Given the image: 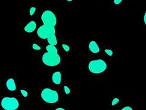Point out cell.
Instances as JSON below:
<instances>
[{
  "mask_svg": "<svg viewBox=\"0 0 146 110\" xmlns=\"http://www.w3.org/2000/svg\"><path fill=\"white\" fill-rule=\"evenodd\" d=\"M47 52L45 53L42 56V62L43 64L49 66L54 67L58 65L61 62V58L58 53V50L55 45H49L46 47Z\"/></svg>",
  "mask_w": 146,
  "mask_h": 110,
  "instance_id": "obj_1",
  "label": "cell"
},
{
  "mask_svg": "<svg viewBox=\"0 0 146 110\" xmlns=\"http://www.w3.org/2000/svg\"><path fill=\"white\" fill-rule=\"evenodd\" d=\"M107 64L102 59L94 60L88 64V69L93 74H101L106 70Z\"/></svg>",
  "mask_w": 146,
  "mask_h": 110,
  "instance_id": "obj_2",
  "label": "cell"
},
{
  "mask_svg": "<svg viewBox=\"0 0 146 110\" xmlns=\"http://www.w3.org/2000/svg\"><path fill=\"white\" fill-rule=\"evenodd\" d=\"M41 97L44 101L50 104L56 103L59 99L58 94L56 91L50 88L44 89L41 93Z\"/></svg>",
  "mask_w": 146,
  "mask_h": 110,
  "instance_id": "obj_3",
  "label": "cell"
},
{
  "mask_svg": "<svg viewBox=\"0 0 146 110\" xmlns=\"http://www.w3.org/2000/svg\"><path fill=\"white\" fill-rule=\"evenodd\" d=\"M41 19H42L43 25L55 27L57 20L55 15L52 11L50 10L44 11L42 15V17H41Z\"/></svg>",
  "mask_w": 146,
  "mask_h": 110,
  "instance_id": "obj_4",
  "label": "cell"
},
{
  "mask_svg": "<svg viewBox=\"0 0 146 110\" xmlns=\"http://www.w3.org/2000/svg\"><path fill=\"white\" fill-rule=\"evenodd\" d=\"M1 105L6 110H15L18 108L19 102L15 97H5L1 100Z\"/></svg>",
  "mask_w": 146,
  "mask_h": 110,
  "instance_id": "obj_5",
  "label": "cell"
},
{
  "mask_svg": "<svg viewBox=\"0 0 146 110\" xmlns=\"http://www.w3.org/2000/svg\"><path fill=\"white\" fill-rule=\"evenodd\" d=\"M55 27L47 26L45 25H43L37 30V35L38 37L42 39H46L49 33Z\"/></svg>",
  "mask_w": 146,
  "mask_h": 110,
  "instance_id": "obj_6",
  "label": "cell"
},
{
  "mask_svg": "<svg viewBox=\"0 0 146 110\" xmlns=\"http://www.w3.org/2000/svg\"><path fill=\"white\" fill-rule=\"evenodd\" d=\"M55 33H56V30L55 28H54L53 29L50 31L49 33L48 37H47V40H48V42L50 44V45H57V39L55 35Z\"/></svg>",
  "mask_w": 146,
  "mask_h": 110,
  "instance_id": "obj_7",
  "label": "cell"
},
{
  "mask_svg": "<svg viewBox=\"0 0 146 110\" xmlns=\"http://www.w3.org/2000/svg\"><path fill=\"white\" fill-rule=\"evenodd\" d=\"M36 28V23L35 21H31L30 23H28L25 27V30L28 33H32L35 30Z\"/></svg>",
  "mask_w": 146,
  "mask_h": 110,
  "instance_id": "obj_8",
  "label": "cell"
},
{
  "mask_svg": "<svg viewBox=\"0 0 146 110\" xmlns=\"http://www.w3.org/2000/svg\"><path fill=\"white\" fill-rule=\"evenodd\" d=\"M88 47H89L90 51L94 53H97L100 52L99 47H98V44L94 40L91 41L90 42L89 45H88Z\"/></svg>",
  "mask_w": 146,
  "mask_h": 110,
  "instance_id": "obj_9",
  "label": "cell"
},
{
  "mask_svg": "<svg viewBox=\"0 0 146 110\" xmlns=\"http://www.w3.org/2000/svg\"><path fill=\"white\" fill-rule=\"evenodd\" d=\"M61 79L62 77L60 72L57 71L54 72L53 74L52 75V81L53 82V83L58 85L61 83Z\"/></svg>",
  "mask_w": 146,
  "mask_h": 110,
  "instance_id": "obj_10",
  "label": "cell"
},
{
  "mask_svg": "<svg viewBox=\"0 0 146 110\" xmlns=\"http://www.w3.org/2000/svg\"><path fill=\"white\" fill-rule=\"evenodd\" d=\"M6 87H7L8 89L11 91H14L17 89L16 87L15 82L13 78H10L6 81Z\"/></svg>",
  "mask_w": 146,
  "mask_h": 110,
  "instance_id": "obj_11",
  "label": "cell"
},
{
  "mask_svg": "<svg viewBox=\"0 0 146 110\" xmlns=\"http://www.w3.org/2000/svg\"><path fill=\"white\" fill-rule=\"evenodd\" d=\"M32 47L34 50H40L41 49V47L38 45H37L36 43H33Z\"/></svg>",
  "mask_w": 146,
  "mask_h": 110,
  "instance_id": "obj_12",
  "label": "cell"
},
{
  "mask_svg": "<svg viewBox=\"0 0 146 110\" xmlns=\"http://www.w3.org/2000/svg\"><path fill=\"white\" fill-rule=\"evenodd\" d=\"M105 52H106V53L109 56H112L113 55L112 50H111L110 49H106V50H105Z\"/></svg>",
  "mask_w": 146,
  "mask_h": 110,
  "instance_id": "obj_13",
  "label": "cell"
},
{
  "mask_svg": "<svg viewBox=\"0 0 146 110\" xmlns=\"http://www.w3.org/2000/svg\"><path fill=\"white\" fill-rule=\"evenodd\" d=\"M62 47H63V49H64L66 52H68L69 50H70V47H69V46L67 45H66V44L63 43V44H62Z\"/></svg>",
  "mask_w": 146,
  "mask_h": 110,
  "instance_id": "obj_14",
  "label": "cell"
},
{
  "mask_svg": "<svg viewBox=\"0 0 146 110\" xmlns=\"http://www.w3.org/2000/svg\"><path fill=\"white\" fill-rule=\"evenodd\" d=\"M36 11V8L35 7H31L30 9V14L31 16L33 15V14L35 13Z\"/></svg>",
  "mask_w": 146,
  "mask_h": 110,
  "instance_id": "obj_15",
  "label": "cell"
},
{
  "mask_svg": "<svg viewBox=\"0 0 146 110\" xmlns=\"http://www.w3.org/2000/svg\"><path fill=\"white\" fill-rule=\"evenodd\" d=\"M119 102V99L118 98H114L112 101V106H114L116 104H117Z\"/></svg>",
  "mask_w": 146,
  "mask_h": 110,
  "instance_id": "obj_16",
  "label": "cell"
},
{
  "mask_svg": "<svg viewBox=\"0 0 146 110\" xmlns=\"http://www.w3.org/2000/svg\"><path fill=\"white\" fill-rule=\"evenodd\" d=\"M21 93L22 94V95H23L24 97H26L28 96V93H27V91H25L24 89H21Z\"/></svg>",
  "mask_w": 146,
  "mask_h": 110,
  "instance_id": "obj_17",
  "label": "cell"
},
{
  "mask_svg": "<svg viewBox=\"0 0 146 110\" xmlns=\"http://www.w3.org/2000/svg\"><path fill=\"white\" fill-rule=\"evenodd\" d=\"M64 90H65V93L66 94H69L70 93V89L69 87H67L66 86H64Z\"/></svg>",
  "mask_w": 146,
  "mask_h": 110,
  "instance_id": "obj_18",
  "label": "cell"
},
{
  "mask_svg": "<svg viewBox=\"0 0 146 110\" xmlns=\"http://www.w3.org/2000/svg\"><path fill=\"white\" fill-rule=\"evenodd\" d=\"M122 1V0H114V3L115 5H119Z\"/></svg>",
  "mask_w": 146,
  "mask_h": 110,
  "instance_id": "obj_19",
  "label": "cell"
},
{
  "mask_svg": "<svg viewBox=\"0 0 146 110\" xmlns=\"http://www.w3.org/2000/svg\"><path fill=\"white\" fill-rule=\"evenodd\" d=\"M122 110H132V108L129 106H127V107H124V108H122Z\"/></svg>",
  "mask_w": 146,
  "mask_h": 110,
  "instance_id": "obj_20",
  "label": "cell"
},
{
  "mask_svg": "<svg viewBox=\"0 0 146 110\" xmlns=\"http://www.w3.org/2000/svg\"><path fill=\"white\" fill-rule=\"evenodd\" d=\"M144 23H145V24H146V13H145L144 14Z\"/></svg>",
  "mask_w": 146,
  "mask_h": 110,
  "instance_id": "obj_21",
  "label": "cell"
},
{
  "mask_svg": "<svg viewBox=\"0 0 146 110\" xmlns=\"http://www.w3.org/2000/svg\"><path fill=\"white\" fill-rule=\"evenodd\" d=\"M56 110H65L64 108H56Z\"/></svg>",
  "mask_w": 146,
  "mask_h": 110,
  "instance_id": "obj_22",
  "label": "cell"
},
{
  "mask_svg": "<svg viewBox=\"0 0 146 110\" xmlns=\"http://www.w3.org/2000/svg\"><path fill=\"white\" fill-rule=\"evenodd\" d=\"M67 1H72V0H67Z\"/></svg>",
  "mask_w": 146,
  "mask_h": 110,
  "instance_id": "obj_23",
  "label": "cell"
}]
</instances>
